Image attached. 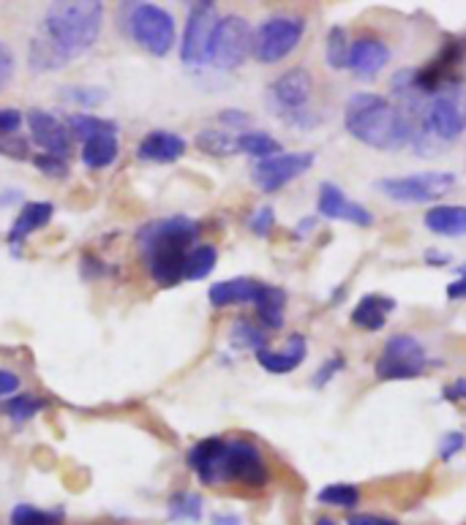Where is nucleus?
Listing matches in <instances>:
<instances>
[{
    "label": "nucleus",
    "instance_id": "2",
    "mask_svg": "<svg viewBox=\"0 0 466 525\" xmlns=\"http://www.w3.org/2000/svg\"><path fill=\"white\" fill-rule=\"evenodd\" d=\"M197 234L199 224L186 215L150 221L137 232V245L142 251L148 272L161 289H172L183 281V267Z\"/></svg>",
    "mask_w": 466,
    "mask_h": 525
},
{
    "label": "nucleus",
    "instance_id": "1",
    "mask_svg": "<svg viewBox=\"0 0 466 525\" xmlns=\"http://www.w3.org/2000/svg\"><path fill=\"white\" fill-rule=\"evenodd\" d=\"M102 4H53L31 42L28 66L36 74H50L85 55L102 36Z\"/></svg>",
    "mask_w": 466,
    "mask_h": 525
},
{
    "label": "nucleus",
    "instance_id": "40",
    "mask_svg": "<svg viewBox=\"0 0 466 525\" xmlns=\"http://www.w3.org/2000/svg\"><path fill=\"white\" fill-rule=\"evenodd\" d=\"M34 164H36L39 172H44V175H50V177H66V175H69V164H66L63 156H50V153H44V156H36Z\"/></svg>",
    "mask_w": 466,
    "mask_h": 525
},
{
    "label": "nucleus",
    "instance_id": "23",
    "mask_svg": "<svg viewBox=\"0 0 466 525\" xmlns=\"http://www.w3.org/2000/svg\"><path fill=\"white\" fill-rule=\"evenodd\" d=\"M425 229L439 237H463L466 234V207L463 205H436L422 218Z\"/></svg>",
    "mask_w": 466,
    "mask_h": 525
},
{
    "label": "nucleus",
    "instance_id": "48",
    "mask_svg": "<svg viewBox=\"0 0 466 525\" xmlns=\"http://www.w3.org/2000/svg\"><path fill=\"white\" fill-rule=\"evenodd\" d=\"M442 397H444V400H450V403H461V400H466V378H455L452 384H447V387L442 389Z\"/></svg>",
    "mask_w": 466,
    "mask_h": 525
},
{
    "label": "nucleus",
    "instance_id": "53",
    "mask_svg": "<svg viewBox=\"0 0 466 525\" xmlns=\"http://www.w3.org/2000/svg\"><path fill=\"white\" fill-rule=\"evenodd\" d=\"M12 199H20V194H15V191L4 194V196H0V207H6V205H12Z\"/></svg>",
    "mask_w": 466,
    "mask_h": 525
},
{
    "label": "nucleus",
    "instance_id": "27",
    "mask_svg": "<svg viewBox=\"0 0 466 525\" xmlns=\"http://www.w3.org/2000/svg\"><path fill=\"white\" fill-rule=\"evenodd\" d=\"M197 148L205 153V156H213V158H229V156H238L240 153V142H238V134L232 131H216V129H205L197 134Z\"/></svg>",
    "mask_w": 466,
    "mask_h": 525
},
{
    "label": "nucleus",
    "instance_id": "26",
    "mask_svg": "<svg viewBox=\"0 0 466 525\" xmlns=\"http://www.w3.org/2000/svg\"><path fill=\"white\" fill-rule=\"evenodd\" d=\"M118 153H121L118 134H102V137H93V139L83 142V164L91 167V169L112 167Z\"/></svg>",
    "mask_w": 466,
    "mask_h": 525
},
{
    "label": "nucleus",
    "instance_id": "16",
    "mask_svg": "<svg viewBox=\"0 0 466 525\" xmlns=\"http://www.w3.org/2000/svg\"><path fill=\"white\" fill-rule=\"evenodd\" d=\"M189 468L197 473V479L208 487L224 484V463H227V438L210 435L191 446L189 452Z\"/></svg>",
    "mask_w": 466,
    "mask_h": 525
},
{
    "label": "nucleus",
    "instance_id": "13",
    "mask_svg": "<svg viewBox=\"0 0 466 525\" xmlns=\"http://www.w3.org/2000/svg\"><path fill=\"white\" fill-rule=\"evenodd\" d=\"M314 167V153H278L262 158L251 169V180L262 194H276Z\"/></svg>",
    "mask_w": 466,
    "mask_h": 525
},
{
    "label": "nucleus",
    "instance_id": "3",
    "mask_svg": "<svg viewBox=\"0 0 466 525\" xmlns=\"http://www.w3.org/2000/svg\"><path fill=\"white\" fill-rule=\"evenodd\" d=\"M344 129L352 139L374 150L409 148V126L395 104L379 93H354L344 107Z\"/></svg>",
    "mask_w": 466,
    "mask_h": 525
},
{
    "label": "nucleus",
    "instance_id": "39",
    "mask_svg": "<svg viewBox=\"0 0 466 525\" xmlns=\"http://www.w3.org/2000/svg\"><path fill=\"white\" fill-rule=\"evenodd\" d=\"M0 153H4L6 158L23 161V158H28L31 145H28V139H25V137L9 134V137H0Z\"/></svg>",
    "mask_w": 466,
    "mask_h": 525
},
{
    "label": "nucleus",
    "instance_id": "14",
    "mask_svg": "<svg viewBox=\"0 0 466 525\" xmlns=\"http://www.w3.org/2000/svg\"><path fill=\"white\" fill-rule=\"evenodd\" d=\"M270 479L262 452L243 438H227L224 482H240L246 487H265Z\"/></svg>",
    "mask_w": 466,
    "mask_h": 525
},
{
    "label": "nucleus",
    "instance_id": "4",
    "mask_svg": "<svg viewBox=\"0 0 466 525\" xmlns=\"http://www.w3.org/2000/svg\"><path fill=\"white\" fill-rule=\"evenodd\" d=\"M121 23L123 31L150 55L167 58L175 47L178 28L175 17L153 4H123L121 6Z\"/></svg>",
    "mask_w": 466,
    "mask_h": 525
},
{
    "label": "nucleus",
    "instance_id": "34",
    "mask_svg": "<svg viewBox=\"0 0 466 525\" xmlns=\"http://www.w3.org/2000/svg\"><path fill=\"white\" fill-rule=\"evenodd\" d=\"M316 501L325 503V506H338V509H354L360 503V490L349 482H333V484H325L319 492H316Z\"/></svg>",
    "mask_w": 466,
    "mask_h": 525
},
{
    "label": "nucleus",
    "instance_id": "20",
    "mask_svg": "<svg viewBox=\"0 0 466 525\" xmlns=\"http://www.w3.org/2000/svg\"><path fill=\"white\" fill-rule=\"evenodd\" d=\"M267 283H259L254 278H229L218 281L208 289V300L213 308H227V305H257Z\"/></svg>",
    "mask_w": 466,
    "mask_h": 525
},
{
    "label": "nucleus",
    "instance_id": "25",
    "mask_svg": "<svg viewBox=\"0 0 466 525\" xmlns=\"http://www.w3.org/2000/svg\"><path fill=\"white\" fill-rule=\"evenodd\" d=\"M257 319L265 332H276L284 327V310H286V291L281 286H265L262 297L257 300Z\"/></svg>",
    "mask_w": 466,
    "mask_h": 525
},
{
    "label": "nucleus",
    "instance_id": "9",
    "mask_svg": "<svg viewBox=\"0 0 466 525\" xmlns=\"http://www.w3.org/2000/svg\"><path fill=\"white\" fill-rule=\"evenodd\" d=\"M251 44H254V31H251L248 20H243L238 14H227L216 23L208 63L221 69V72H235L251 55Z\"/></svg>",
    "mask_w": 466,
    "mask_h": 525
},
{
    "label": "nucleus",
    "instance_id": "15",
    "mask_svg": "<svg viewBox=\"0 0 466 525\" xmlns=\"http://www.w3.org/2000/svg\"><path fill=\"white\" fill-rule=\"evenodd\" d=\"M316 213L327 221H346L354 226L368 229L374 224V215L368 207H363L360 202L349 199L338 186L333 183H322L319 186V199H316Z\"/></svg>",
    "mask_w": 466,
    "mask_h": 525
},
{
    "label": "nucleus",
    "instance_id": "31",
    "mask_svg": "<svg viewBox=\"0 0 466 525\" xmlns=\"http://www.w3.org/2000/svg\"><path fill=\"white\" fill-rule=\"evenodd\" d=\"M238 142H240V153H246V156H251V158H257V161L284 153V150H281V142L273 139V137L265 134V131H240V134H238Z\"/></svg>",
    "mask_w": 466,
    "mask_h": 525
},
{
    "label": "nucleus",
    "instance_id": "50",
    "mask_svg": "<svg viewBox=\"0 0 466 525\" xmlns=\"http://www.w3.org/2000/svg\"><path fill=\"white\" fill-rule=\"evenodd\" d=\"M425 262L433 264V267H444V264H450V256L447 253H439V251H428L425 253Z\"/></svg>",
    "mask_w": 466,
    "mask_h": 525
},
{
    "label": "nucleus",
    "instance_id": "38",
    "mask_svg": "<svg viewBox=\"0 0 466 525\" xmlns=\"http://www.w3.org/2000/svg\"><path fill=\"white\" fill-rule=\"evenodd\" d=\"M344 365H346V359L341 357V354H333V357H327L322 365H319V370L314 373V378H311V384L316 387V389H322V387H327L341 370H344Z\"/></svg>",
    "mask_w": 466,
    "mask_h": 525
},
{
    "label": "nucleus",
    "instance_id": "18",
    "mask_svg": "<svg viewBox=\"0 0 466 525\" xmlns=\"http://www.w3.org/2000/svg\"><path fill=\"white\" fill-rule=\"evenodd\" d=\"M390 63V47L376 36H360L349 47V63L346 69L357 80H374L384 66Z\"/></svg>",
    "mask_w": 466,
    "mask_h": 525
},
{
    "label": "nucleus",
    "instance_id": "47",
    "mask_svg": "<svg viewBox=\"0 0 466 525\" xmlns=\"http://www.w3.org/2000/svg\"><path fill=\"white\" fill-rule=\"evenodd\" d=\"M17 389H20V376H17L15 370L0 368V397L15 395Z\"/></svg>",
    "mask_w": 466,
    "mask_h": 525
},
{
    "label": "nucleus",
    "instance_id": "42",
    "mask_svg": "<svg viewBox=\"0 0 466 525\" xmlns=\"http://www.w3.org/2000/svg\"><path fill=\"white\" fill-rule=\"evenodd\" d=\"M466 446V435L461 430H450L439 438V460H452L461 449Z\"/></svg>",
    "mask_w": 466,
    "mask_h": 525
},
{
    "label": "nucleus",
    "instance_id": "22",
    "mask_svg": "<svg viewBox=\"0 0 466 525\" xmlns=\"http://www.w3.org/2000/svg\"><path fill=\"white\" fill-rule=\"evenodd\" d=\"M393 310H395V300L384 294H365L352 310V324L365 332H379L387 324V316Z\"/></svg>",
    "mask_w": 466,
    "mask_h": 525
},
{
    "label": "nucleus",
    "instance_id": "35",
    "mask_svg": "<svg viewBox=\"0 0 466 525\" xmlns=\"http://www.w3.org/2000/svg\"><path fill=\"white\" fill-rule=\"evenodd\" d=\"M12 525H63V511H47L31 503H20L12 511Z\"/></svg>",
    "mask_w": 466,
    "mask_h": 525
},
{
    "label": "nucleus",
    "instance_id": "32",
    "mask_svg": "<svg viewBox=\"0 0 466 525\" xmlns=\"http://www.w3.org/2000/svg\"><path fill=\"white\" fill-rule=\"evenodd\" d=\"M349 39H346V31L344 28H330L327 31V39H325V63L333 69V72H344L346 63H349Z\"/></svg>",
    "mask_w": 466,
    "mask_h": 525
},
{
    "label": "nucleus",
    "instance_id": "8",
    "mask_svg": "<svg viewBox=\"0 0 466 525\" xmlns=\"http://www.w3.org/2000/svg\"><path fill=\"white\" fill-rule=\"evenodd\" d=\"M452 186H455L452 172H417L374 183V188L395 205H428L452 191Z\"/></svg>",
    "mask_w": 466,
    "mask_h": 525
},
{
    "label": "nucleus",
    "instance_id": "17",
    "mask_svg": "<svg viewBox=\"0 0 466 525\" xmlns=\"http://www.w3.org/2000/svg\"><path fill=\"white\" fill-rule=\"evenodd\" d=\"M28 126H31V134L36 139V145L42 150H47L50 156H69L72 153V131L66 123H61L55 115L44 112V110H31L28 112Z\"/></svg>",
    "mask_w": 466,
    "mask_h": 525
},
{
    "label": "nucleus",
    "instance_id": "46",
    "mask_svg": "<svg viewBox=\"0 0 466 525\" xmlns=\"http://www.w3.org/2000/svg\"><path fill=\"white\" fill-rule=\"evenodd\" d=\"M218 120H221L227 129H248V126H251V118H248L246 112H240V110H224V112L218 115Z\"/></svg>",
    "mask_w": 466,
    "mask_h": 525
},
{
    "label": "nucleus",
    "instance_id": "51",
    "mask_svg": "<svg viewBox=\"0 0 466 525\" xmlns=\"http://www.w3.org/2000/svg\"><path fill=\"white\" fill-rule=\"evenodd\" d=\"M213 525H243V520L238 514H216Z\"/></svg>",
    "mask_w": 466,
    "mask_h": 525
},
{
    "label": "nucleus",
    "instance_id": "24",
    "mask_svg": "<svg viewBox=\"0 0 466 525\" xmlns=\"http://www.w3.org/2000/svg\"><path fill=\"white\" fill-rule=\"evenodd\" d=\"M53 213H55V207L50 202H31V205H25L23 213L17 215L15 226H12V232H9V243L17 245L25 237H31L34 232H39L42 226H47Z\"/></svg>",
    "mask_w": 466,
    "mask_h": 525
},
{
    "label": "nucleus",
    "instance_id": "30",
    "mask_svg": "<svg viewBox=\"0 0 466 525\" xmlns=\"http://www.w3.org/2000/svg\"><path fill=\"white\" fill-rule=\"evenodd\" d=\"M202 509H205V501L202 495L197 492H175L167 503V511H170V520L172 522H199L202 520Z\"/></svg>",
    "mask_w": 466,
    "mask_h": 525
},
{
    "label": "nucleus",
    "instance_id": "45",
    "mask_svg": "<svg viewBox=\"0 0 466 525\" xmlns=\"http://www.w3.org/2000/svg\"><path fill=\"white\" fill-rule=\"evenodd\" d=\"M346 525H398V520L393 517H384V514H349L346 517Z\"/></svg>",
    "mask_w": 466,
    "mask_h": 525
},
{
    "label": "nucleus",
    "instance_id": "55",
    "mask_svg": "<svg viewBox=\"0 0 466 525\" xmlns=\"http://www.w3.org/2000/svg\"><path fill=\"white\" fill-rule=\"evenodd\" d=\"M463 275H466V264H463Z\"/></svg>",
    "mask_w": 466,
    "mask_h": 525
},
{
    "label": "nucleus",
    "instance_id": "21",
    "mask_svg": "<svg viewBox=\"0 0 466 525\" xmlns=\"http://www.w3.org/2000/svg\"><path fill=\"white\" fill-rule=\"evenodd\" d=\"M186 153V139L172 131H150L137 148V158L148 164H175Z\"/></svg>",
    "mask_w": 466,
    "mask_h": 525
},
{
    "label": "nucleus",
    "instance_id": "10",
    "mask_svg": "<svg viewBox=\"0 0 466 525\" xmlns=\"http://www.w3.org/2000/svg\"><path fill=\"white\" fill-rule=\"evenodd\" d=\"M216 23H218L216 4H210V0H205V4H191L189 20L183 28V42H180V61L189 69H202L208 63Z\"/></svg>",
    "mask_w": 466,
    "mask_h": 525
},
{
    "label": "nucleus",
    "instance_id": "44",
    "mask_svg": "<svg viewBox=\"0 0 466 525\" xmlns=\"http://www.w3.org/2000/svg\"><path fill=\"white\" fill-rule=\"evenodd\" d=\"M23 126V115L17 110H0V134H17Z\"/></svg>",
    "mask_w": 466,
    "mask_h": 525
},
{
    "label": "nucleus",
    "instance_id": "49",
    "mask_svg": "<svg viewBox=\"0 0 466 525\" xmlns=\"http://www.w3.org/2000/svg\"><path fill=\"white\" fill-rule=\"evenodd\" d=\"M450 300H466V275L463 278H458V281H452L450 286H447V291H444Z\"/></svg>",
    "mask_w": 466,
    "mask_h": 525
},
{
    "label": "nucleus",
    "instance_id": "52",
    "mask_svg": "<svg viewBox=\"0 0 466 525\" xmlns=\"http://www.w3.org/2000/svg\"><path fill=\"white\" fill-rule=\"evenodd\" d=\"M311 226H314V218H303V221H300V226H297V232H295V234H297V237H300V234H306V232H308V229H311Z\"/></svg>",
    "mask_w": 466,
    "mask_h": 525
},
{
    "label": "nucleus",
    "instance_id": "11",
    "mask_svg": "<svg viewBox=\"0 0 466 525\" xmlns=\"http://www.w3.org/2000/svg\"><path fill=\"white\" fill-rule=\"evenodd\" d=\"M463 55H466V50H463L461 42H455V39L444 42L442 50H439V55L431 63H425L422 69H414V93L428 101L442 88L461 82L458 69L463 63Z\"/></svg>",
    "mask_w": 466,
    "mask_h": 525
},
{
    "label": "nucleus",
    "instance_id": "28",
    "mask_svg": "<svg viewBox=\"0 0 466 525\" xmlns=\"http://www.w3.org/2000/svg\"><path fill=\"white\" fill-rule=\"evenodd\" d=\"M216 262H218L216 245L202 243V245L191 248V253L186 259V267H183V281H205L216 270Z\"/></svg>",
    "mask_w": 466,
    "mask_h": 525
},
{
    "label": "nucleus",
    "instance_id": "37",
    "mask_svg": "<svg viewBox=\"0 0 466 525\" xmlns=\"http://www.w3.org/2000/svg\"><path fill=\"white\" fill-rule=\"evenodd\" d=\"M61 99H66L69 104H77V107H99L107 101V91H102V88H66V91H61Z\"/></svg>",
    "mask_w": 466,
    "mask_h": 525
},
{
    "label": "nucleus",
    "instance_id": "19",
    "mask_svg": "<svg viewBox=\"0 0 466 525\" xmlns=\"http://www.w3.org/2000/svg\"><path fill=\"white\" fill-rule=\"evenodd\" d=\"M306 357H308V340L300 332L289 335L281 348H262V351H257L259 368L273 373V376H284V373L297 370L306 362Z\"/></svg>",
    "mask_w": 466,
    "mask_h": 525
},
{
    "label": "nucleus",
    "instance_id": "6",
    "mask_svg": "<svg viewBox=\"0 0 466 525\" xmlns=\"http://www.w3.org/2000/svg\"><path fill=\"white\" fill-rule=\"evenodd\" d=\"M425 365H428L425 346L414 335L398 332L387 338V343L382 346V354L374 365V376L379 381H412L422 376Z\"/></svg>",
    "mask_w": 466,
    "mask_h": 525
},
{
    "label": "nucleus",
    "instance_id": "43",
    "mask_svg": "<svg viewBox=\"0 0 466 525\" xmlns=\"http://www.w3.org/2000/svg\"><path fill=\"white\" fill-rule=\"evenodd\" d=\"M12 77H15V52L6 42H0V91H6Z\"/></svg>",
    "mask_w": 466,
    "mask_h": 525
},
{
    "label": "nucleus",
    "instance_id": "5",
    "mask_svg": "<svg viewBox=\"0 0 466 525\" xmlns=\"http://www.w3.org/2000/svg\"><path fill=\"white\" fill-rule=\"evenodd\" d=\"M303 36H306V17H300V14H273L254 31L251 55L265 66L281 63L284 58H289L297 50Z\"/></svg>",
    "mask_w": 466,
    "mask_h": 525
},
{
    "label": "nucleus",
    "instance_id": "12",
    "mask_svg": "<svg viewBox=\"0 0 466 525\" xmlns=\"http://www.w3.org/2000/svg\"><path fill=\"white\" fill-rule=\"evenodd\" d=\"M267 96H270V101H273V107L281 118H286L289 123H297L306 115L308 101L314 96V80L300 66L289 69L267 88Z\"/></svg>",
    "mask_w": 466,
    "mask_h": 525
},
{
    "label": "nucleus",
    "instance_id": "33",
    "mask_svg": "<svg viewBox=\"0 0 466 525\" xmlns=\"http://www.w3.org/2000/svg\"><path fill=\"white\" fill-rule=\"evenodd\" d=\"M229 340H232L235 348H248V351H254V354L262 351V348H267V332H265L262 327L246 321V319H240V321L232 324Z\"/></svg>",
    "mask_w": 466,
    "mask_h": 525
},
{
    "label": "nucleus",
    "instance_id": "54",
    "mask_svg": "<svg viewBox=\"0 0 466 525\" xmlns=\"http://www.w3.org/2000/svg\"><path fill=\"white\" fill-rule=\"evenodd\" d=\"M314 525H338V522H335L333 517H327V514H322V517H316V520H314Z\"/></svg>",
    "mask_w": 466,
    "mask_h": 525
},
{
    "label": "nucleus",
    "instance_id": "7",
    "mask_svg": "<svg viewBox=\"0 0 466 525\" xmlns=\"http://www.w3.org/2000/svg\"><path fill=\"white\" fill-rule=\"evenodd\" d=\"M425 129L439 142H455L466 131V82L447 85L425 101Z\"/></svg>",
    "mask_w": 466,
    "mask_h": 525
},
{
    "label": "nucleus",
    "instance_id": "41",
    "mask_svg": "<svg viewBox=\"0 0 466 525\" xmlns=\"http://www.w3.org/2000/svg\"><path fill=\"white\" fill-rule=\"evenodd\" d=\"M273 224H276V210H273L270 205L259 207V210L248 218V229H251L257 237H267L270 229H273Z\"/></svg>",
    "mask_w": 466,
    "mask_h": 525
},
{
    "label": "nucleus",
    "instance_id": "29",
    "mask_svg": "<svg viewBox=\"0 0 466 525\" xmlns=\"http://www.w3.org/2000/svg\"><path fill=\"white\" fill-rule=\"evenodd\" d=\"M72 137L88 142L93 137H102V134H118V123L115 120H107V118H96V115H72L66 120Z\"/></svg>",
    "mask_w": 466,
    "mask_h": 525
},
{
    "label": "nucleus",
    "instance_id": "36",
    "mask_svg": "<svg viewBox=\"0 0 466 525\" xmlns=\"http://www.w3.org/2000/svg\"><path fill=\"white\" fill-rule=\"evenodd\" d=\"M42 408H44V400H39L36 395H17V397H12V400L6 403V414H9V419H15V422H28V419H34Z\"/></svg>",
    "mask_w": 466,
    "mask_h": 525
}]
</instances>
